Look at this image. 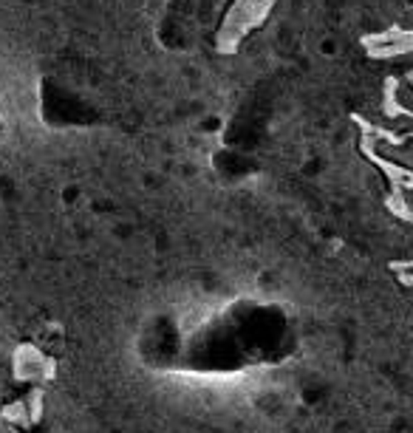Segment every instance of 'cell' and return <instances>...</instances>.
I'll use <instances>...</instances> for the list:
<instances>
[{
	"instance_id": "6da1fadb",
	"label": "cell",
	"mask_w": 413,
	"mask_h": 433,
	"mask_svg": "<svg viewBox=\"0 0 413 433\" xmlns=\"http://www.w3.org/2000/svg\"><path fill=\"white\" fill-rule=\"evenodd\" d=\"M272 6H275V0H235L233 9L227 11L224 23H221L218 51L221 54H235L238 46H241V40L269 17Z\"/></svg>"
},
{
	"instance_id": "7a4b0ae2",
	"label": "cell",
	"mask_w": 413,
	"mask_h": 433,
	"mask_svg": "<svg viewBox=\"0 0 413 433\" xmlns=\"http://www.w3.org/2000/svg\"><path fill=\"white\" fill-rule=\"evenodd\" d=\"M3 417H6L9 422H29V419H31L26 402H11V405H6V408H3Z\"/></svg>"
}]
</instances>
